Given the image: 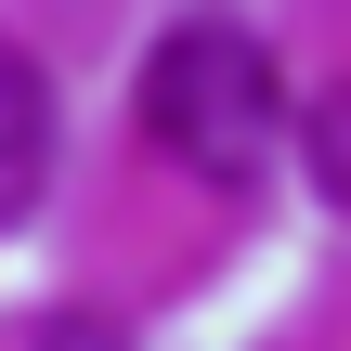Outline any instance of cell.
Masks as SVG:
<instances>
[{
    "label": "cell",
    "instance_id": "6da1fadb",
    "mask_svg": "<svg viewBox=\"0 0 351 351\" xmlns=\"http://www.w3.org/2000/svg\"><path fill=\"white\" fill-rule=\"evenodd\" d=\"M143 130H156V156H182V169L221 182V195L261 182L274 143H287L274 39L234 26V13H182V26H156V52H143Z\"/></svg>",
    "mask_w": 351,
    "mask_h": 351
},
{
    "label": "cell",
    "instance_id": "7a4b0ae2",
    "mask_svg": "<svg viewBox=\"0 0 351 351\" xmlns=\"http://www.w3.org/2000/svg\"><path fill=\"white\" fill-rule=\"evenodd\" d=\"M39 182H52V78L0 39V234L39 208Z\"/></svg>",
    "mask_w": 351,
    "mask_h": 351
},
{
    "label": "cell",
    "instance_id": "3957f363",
    "mask_svg": "<svg viewBox=\"0 0 351 351\" xmlns=\"http://www.w3.org/2000/svg\"><path fill=\"white\" fill-rule=\"evenodd\" d=\"M300 156H313V182H326V195L351 208V78L326 91V104H313V117H300Z\"/></svg>",
    "mask_w": 351,
    "mask_h": 351
},
{
    "label": "cell",
    "instance_id": "277c9868",
    "mask_svg": "<svg viewBox=\"0 0 351 351\" xmlns=\"http://www.w3.org/2000/svg\"><path fill=\"white\" fill-rule=\"evenodd\" d=\"M39 351H130V339H117L104 313H52V326H39Z\"/></svg>",
    "mask_w": 351,
    "mask_h": 351
}]
</instances>
